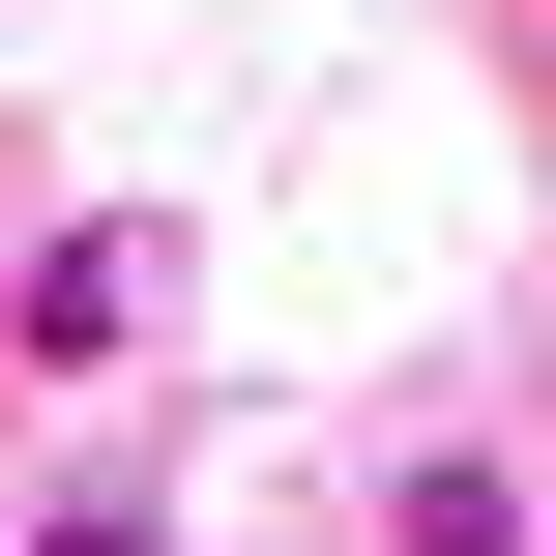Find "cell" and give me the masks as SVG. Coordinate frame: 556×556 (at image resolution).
Returning <instances> with one entry per match:
<instances>
[{
	"instance_id": "cell-1",
	"label": "cell",
	"mask_w": 556,
	"mask_h": 556,
	"mask_svg": "<svg viewBox=\"0 0 556 556\" xmlns=\"http://www.w3.org/2000/svg\"><path fill=\"white\" fill-rule=\"evenodd\" d=\"M381 556H556V469L528 440H410L381 469Z\"/></svg>"
},
{
	"instance_id": "cell-2",
	"label": "cell",
	"mask_w": 556,
	"mask_h": 556,
	"mask_svg": "<svg viewBox=\"0 0 556 556\" xmlns=\"http://www.w3.org/2000/svg\"><path fill=\"white\" fill-rule=\"evenodd\" d=\"M29 556H176V528H147V498L88 469V498H29Z\"/></svg>"
}]
</instances>
